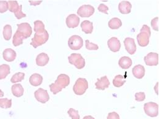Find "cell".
I'll list each match as a JSON object with an SVG mask.
<instances>
[{
  "label": "cell",
  "instance_id": "6da1fadb",
  "mask_svg": "<svg viewBox=\"0 0 159 119\" xmlns=\"http://www.w3.org/2000/svg\"><path fill=\"white\" fill-rule=\"evenodd\" d=\"M70 83L69 77L64 74H61L58 76L55 82L49 85V88L51 91L56 95L62 91L63 88L67 87Z\"/></svg>",
  "mask_w": 159,
  "mask_h": 119
},
{
  "label": "cell",
  "instance_id": "7a4b0ae2",
  "mask_svg": "<svg viewBox=\"0 0 159 119\" xmlns=\"http://www.w3.org/2000/svg\"><path fill=\"white\" fill-rule=\"evenodd\" d=\"M151 35L150 28L148 25H144L140 30V33L137 35L138 45L141 47H146L148 45Z\"/></svg>",
  "mask_w": 159,
  "mask_h": 119
},
{
  "label": "cell",
  "instance_id": "3957f363",
  "mask_svg": "<svg viewBox=\"0 0 159 119\" xmlns=\"http://www.w3.org/2000/svg\"><path fill=\"white\" fill-rule=\"evenodd\" d=\"M49 40L48 32L44 30L43 32L35 33L34 37L32 39L30 45L34 48H37L38 47L44 44Z\"/></svg>",
  "mask_w": 159,
  "mask_h": 119
},
{
  "label": "cell",
  "instance_id": "277c9868",
  "mask_svg": "<svg viewBox=\"0 0 159 119\" xmlns=\"http://www.w3.org/2000/svg\"><path fill=\"white\" fill-rule=\"evenodd\" d=\"M17 30L15 33L22 39L29 38L32 33V28L29 23H22L17 24Z\"/></svg>",
  "mask_w": 159,
  "mask_h": 119
},
{
  "label": "cell",
  "instance_id": "5b68a950",
  "mask_svg": "<svg viewBox=\"0 0 159 119\" xmlns=\"http://www.w3.org/2000/svg\"><path fill=\"white\" fill-rule=\"evenodd\" d=\"M88 88V82L84 78H79L73 87V90L77 95H83Z\"/></svg>",
  "mask_w": 159,
  "mask_h": 119
},
{
  "label": "cell",
  "instance_id": "8992f818",
  "mask_svg": "<svg viewBox=\"0 0 159 119\" xmlns=\"http://www.w3.org/2000/svg\"><path fill=\"white\" fill-rule=\"evenodd\" d=\"M69 63L74 65L77 69L81 70L85 66V60L80 53H72L69 57Z\"/></svg>",
  "mask_w": 159,
  "mask_h": 119
},
{
  "label": "cell",
  "instance_id": "52a82bcc",
  "mask_svg": "<svg viewBox=\"0 0 159 119\" xmlns=\"http://www.w3.org/2000/svg\"><path fill=\"white\" fill-rule=\"evenodd\" d=\"M145 113L149 117H156L159 115V105L153 102L146 103L144 105Z\"/></svg>",
  "mask_w": 159,
  "mask_h": 119
},
{
  "label": "cell",
  "instance_id": "ba28073f",
  "mask_svg": "<svg viewBox=\"0 0 159 119\" xmlns=\"http://www.w3.org/2000/svg\"><path fill=\"white\" fill-rule=\"evenodd\" d=\"M68 45L71 50H78L83 45V40L78 35L72 36L68 40Z\"/></svg>",
  "mask_w": 159,
  "mask_h": 119
},
{
  "label": "cell",
  "instance_id": "9c48e42d",
  "mask_svg": "<svg viewBox=\"0 0 159 119\" xmlns=\"http://www.w3.org/2000/svg\"><path fill=\"white\" fill-rule=\"evenodd\" d=\"M95 10L91 5H83L77 11L78 15L81 17H89L94 14Z\"/></svg>",
  "mask_w": 159,
  "mask_h": 119
},
{
  "label": "cell",
  "instance_id": "30bf717a",
  "mask_svg": "<svg viewBox=\"0 0 159 119\" xmlns=\"http://www.w3.org/2000/svg\"><path fill=\"white\" fill-rule=\"evenodd\" d=\"M35 97L36 100L41 103H46L49 100V95L48 93V91L44 90L42 88H40L39 89L37 90L35 93Z\"/></svg>",
  "mask_w": 159,
  "mask_h": 119
},
{
  "label": "cell",
  "instance_id": "8fae6325",
  "mask_svg": "<svg viewBox=\"0 0 159 119\" xmlns=\"http://www.w3.org/2000/svg\"><path fill=\"white\" fill-rule=\"evenodd\" d=\"M144 60L148 66H157L159 64V54L154 52H151L144 57Z\"/></svg>",
  "mask_w": 159,
  "mask_h": 119
},
{
  "label": "cell",
  "instance_id": "7c38bea8",
  "mask_svg": "<svg viewBox=\"0 0 159 119\" xmlns=\"http://www.w3.org/2000/svg\"><path fill=\"white\" fill-rule=\"evenodd\" d=\"M123 42L126 50L130 55H133L136 51V45L134 39L131 38H126L124 40Z\"/></svg>",
  "mask_w": 159,
  "mask_h": 119
},
{
  "label": "cell",
  "instance_id": "4fadbf2b",
  "mask_svg": "<svg viewBox=\"0 0 159 119\" xmlns=\"http://www.w3.org/2000/svg\"><path fill=\"white\" fill-rule=\"evenodd\" d=\"M79 17L75 14H70L66 19V24L69 28H76L79 26Z\"/></svg>",
  "mask_w": 159,
  "mask_h": 119
},
{
  "label": "cell",
  "instance_id": "5bb4252c",
  "mask_svg": "<svg viewBox=\"0 0 159 119\" xmlns=\"http://www.w3.org/2000/svg\"><path fill=\"white\" fill-rule=\"evenodd\" d=\"M107 45L109 49L114 52H119L121 48V43L119 40L116 37L111 38L107 41Z\"/></svg>",
  "mask_w": 159,
  "mask_h": 119
},
{
  "label": "cell",
  "instance_id": "9a60e30c",
  "mask_svg": "<svg viewBox=\"0 0 159 119\" xmlns=\"http://www.w3.org/2000/svg\"><path fill=\"white\" fill-rule=\"evenodd\" d=\"M96 89L99 90H104L109 88L110 85V82L106 76L102 77L100 79H98V81L95 83Z\"/></svg>",
  "mask_w": 159,
  "mask_h": 119
},
{
  "label": "cell",
  "instance_id": "2e32d148",
  "mask_svg": "<svg viewBox=\"0 0 159 119\" xmlns=\"http://www.w3.org/2000/svg\"><path fill=\"white\" fill-rule=\"evenodd\" d=\"M132 8L131 4L127 1H122L119 4L120 12L123 14H128L131 12Z\"/></svg>",
  "mask_w": 159,
  "mask_h": 119
},
{
  "label": "cell",
  "instance_id": "e0dca14e",
  "mask_svg": "<svg viewBox=\"0 0 159 119\" xmlns=\"http://www.w3.org/2000/svg\"><path fill=\"white\" fill-rule=\"evenodd\" d=\"M3 58L8 62H11L15 60L16 58V52L12 49H6L2 53Z\"/></svg>",
  "mask_w": 159,
  "mask_h": 119
},
{
  "label": "cell",
  "instance_id": "ac0fdd59",
  "mask_svg": "<svg viewBox=\"0 0 159 119\" xmlns=\"http://www.w3.org/2000/svg\"><path fill=\"white\" fill-rule=\"evenodd\" d=\"M132 73L136 78L141 79L145 75V68L143 65H136L132 70Z\"/></svg>",
  "mask_w": 159,
  "mask_h": 119
},
{
  "label": "cell",
  "instance_id": "d6986e66",
  "mask_svg": "<svg viewBox=\"0 0 159 119\" xmlns=\"http://www.w3.org/2000/svg\"><path fill=\"white\" fill-rule=\"evenodd\" d=\"M49 61L48 55L45 53H41L36 58V63L39 66H44Z\"/></svg>",
  "mask_w": 159,
  "mask_h": 119
},
{
  "label": "cell",
  "instance_id": "ffe728a7",
  "mask_svg": "<svg viewBox=\"0 0 159 119\" xmlns=\"http://www.w3.org/2000/svg\"><path fill=\"white\" fill-rule=\"evenodd\" d=\"M11 91L14 96L17 98H19L24 95V89L21 84L17 83V84H14L12 86Z\"/></svg>",
  "mask_w": 159,
  "mask_h": 119
},
{
  "label": "cell",
  "instance_id": "44dd1931",
  "mask_svg": "<svg viewBox=\"0 0 159 119\" xmlns=\"http://www.w3.org/2000/svg\"><path fill=\"white\" fill-rule=\"evenodd\" d=\"M119 65L122 69L127 70L131 66L132 60L128 57H123L119 61Z\"/></svg>",
  "mask_w": 159,
  "mask_h": 119
},
{
  "label": "cell",
  "instance_id": "7402d4cb",
  "mask_svg": "<svg viewBox=\"0 0 159 119\" xmlns=\"http://www.w3.org/2000/svg\"><path fill=\"white\" fill-rule=\"evenodd\" d=\"M43 80V78L41 75H40L39 74H37V73H35V74H33L30 77L29 82H30V83L32 86L37 87L42 83Z\"/></svg>",
  "mask_w": 159,
  "mask_h": 119
},
{
  "label": "cell",
  "instance_id": "603a6c76",
  "mask_svg": "<svg viewBox=\"0 0 159 119\" xmlns=\"http://www.w3.org/2000/svg\"><path fill=\"white\" fill-rule=\"evenodd\" d=\"M81 28L82 31L86 34H91L93 31V22L88 20H84L81 23Z\"/></svg>",
  "mask_w": 159,
  "mask_h": 119
},
{
  "label": "cell",
  "instance_id": "cb8c5ba5",
  "mask_svg": "<svg viewBox=\"0 0 159 119\" xmlns=\"http://www.w3.org/2000/svg\"><path fill=\"white\" fill-rule=\"evenodd\" d=\"M11 73L10 66L6 64L0 65V80L5 79Z\"/></svg>",
  "mask_w": 159,
  "mask_h": 119
},
{
  "label": "cell",
  "instance_id": "d4e9b609",
  "mask_svg": "<svg viewBox=\"0 0 159 119\" xmlns=\"http://www.w3.org/2000/svg\"><path fill=\"white\" fill-rule=\"evenodd\" d=\"M108 25H109V27L112 30H117L121 27L122 22L120 19L115 17L112 19L109 22Z\"/></svg>",
  "mask_w": 159,
  "mask_h": 119
},
{
  "label": "cell",
  "instance_id": "484cf974",
  "mask_svg": "<svg viewBox=\"0 0 159 119\" xmlns=\"http://www.w3.org/2000/svg\"><path fill=\"white\" fill-rule=\"evenodd\" d=\"M7 2L9 6V11L11 12H13L14 14L17 12L20 8V5H19L17 1H8Z\"/></svg>",
  "mask_w": 159,
  "mask_h": 119
},
{
  "label": "cell",
  "instance_id": "4316f807",
  "mask_svg": "<svg viewBox=\"0 0 159 119\" xmlns=\"http://www.w3.org/2000/svg\"><path fill=\"white\" fill-rule=\"evenodd\" d=\"M12 27L10 25H6L3 28V37L6 40H9L12 36Z\"/></svg>",
  "mask_w": 159,
  "mask_h": 119
},
{
  "label": "cell",
  "instance_id": "83f0119b",
  "mask_svg": "<svg viewBox=\"0 0 159 119\" xmlns=\"http://www.w3.org/2000/svg\"><path fill=\"white\" fill-rule=\"evenodd\" d=\"M126 82L125 78L121 75L116 76L113 80V84L116 87H120Z\"/></svg>",
  "mask_w": 159,
  "mask_h": 119
},
{
  "label": "cell",
  "instance_id": "f1b7e54d",
  "mask_svg": "<svg viewBox=\"0 0 159 119\" xmlns=\"http://www.w3.org/2000/svg\"><path fill=\"white\" fill-rule=\"evenodd\" d=\"M12 106V100L7 98L0 99V108L2 109H9Z\"/></svg>",
  "mask_w": 159,
  "mask_h": 119
},
{
  "label": "cell",
  "instance_id": "f546056e",
  "mask_svg": "<svg viewBox=\"0 0 159 119\" xmlns=\"http://www.w3.org/2000/svg\"><path fill=\"white\" fill-rule=\"evenodd\" d=\"M25 77V74L23 73H17L13 75V76L11 78V82L12 83H16V82H21L22 81Z\"/></svg>",
  "mask_w": 159,
  "mask_h": 119
},
{
  "label": "cell",
  "instance_id": "4dcf8cb0",
  "mask_svg": "<svg viewBox=\"0 0 159 119\" xmlns=\"http://www.w3.org/2000/svg\"><path fill=\"white\" fill-rule=\"evenodd\" d=\"M45 26L43 22L41 20H36L34 22V30L35 33L43 32L45 28Z\"/></svg>",
  "mask_w": 159,
  "mask_h": 119
},
{
  "label": "cell",
  "instance_id": "1f68e13d",
  "mask_svg": "<svg viewBox=\"0 0 159 119\" xmlns=\"http://www.w3.org/2000/svg\"><path fill=\"white\" fill-rule=\"evenodd\" d=\"M67 113H68L69 116L72 118V119H80V118L79 114V111L73 108L69 109Z\"/></svg>",
  "mask_w": 159,
  "mask_h": 119
},
{
  "label": "cell",
  "instance_id": "d6a6232c",
  "mask_svg": "<svg viewBox=\"0 0 159 119\" xmlns=\"http://www.w3.org/2000/svg\"><path fill=\"white\" fill-rule=\"evenodd\" d=\"M86 48L89 50H97L99 47L97 44L89 42V40H86Z\"/></svg>",
  "mask_w": 159,
  "mask_h": 119
},
{
  "label": "cell",
  "instance_id": "836d02e7",
  "mask_svg": "<svg viewBox=\"0 0 159 119\" xmlns=\"http://www.w3.org/2000/svg\"><path fill=\"white\" fill-rule=\"evenodd\" d=\"M8 9V2L6 1H0V13L6 12Z\"/></svg>",
  "mask_w": 159,
  "mask_h": 119
},
{
  "label": "cell",
  "instance_id": "e575fe53",
  "mask_svg": "<svg viewBox=\"0 0 159 119\" xmlns=\"http://www.w3.org/2000/svg\"><path fill=\"white\" fill-rule=\"evenodd\" d=\"M146 98V95L144 92H138L135 94V100L136 101H143Z\"/></svg>",
  "mask_w": 159,
  "mask_h": 119
},
{
  "label": "cell",
  "instance_id": "d590c367",
  "mask_svg": "<svg viewBox=\"0 0 159 119\" xmlns=\"http://www.w3.org/2000/svg\"><path fill=\"white\" fill-rule=\"evenodd\" d=\"M159 17H156L153 19L151 21V26L153 30L159 32Z\"/></svg>",
  "mask_w": 159,
  "mask_h": 119
},
{
  "label": "cell",
  "instance_id": "8d00e7d4",
  "mask_svg": "<svg viewBox=\"0 0 159 119\" xmlns=\"http://www.w3.org/2000/svg\"><path fill=\"white\" fill-rule=\"evenodd\" d=\"M98 11L102 13H104V14H108V10H109V7L104 4H100L99 6H98Z\"/></svg>",
  "mask_w": 159,
  "mask_h": 119
},
{
  "label": "cell",
  "instance_id": "74e56055",
  "mask_svg": "<svg viewBox=\"0 0 159 119\" xmlns=\"http://www.w3.org/2000/svg\"><path fill=\"white\" fill-rule=\"evenodd\" d=\"M22 9V6L20 5V9L19 10V11H18L17 12H16V14H14L16 17L17 19H19V20L26 17V14H24V13H23Z\"/></svg>",
  "mask_w": 159,
  "mask_h": 119
},
{
  "label": "cell",
  "instance_id": "f35d334b",
  "mask_svg": "<svg viewBox=\"0 0 159 119\" xmlns=\"http://www.w3.org/2000/svg\"><path fill=\"white\" fill-rule=\"evenodd\" d=\"M107 119H120L119 115L116 112L111 113L107 116Z\"/></svg>",
  "mask_w": 159,
  "mask_h": 119
},
{
  "label": "cell",
  "instance_id": "ab89813d",
  "mask_svg": "<svg viewBox=\"0 0 159 119\" xmlns=\"http://www.w3.org/2000/svg\"><path fill=\"white\" fill-rule=\"evenodd\" d=\"M30 4L32 6H37L42 2V1H29Z\"/></svg>",
  "mask_w": 159,
  "mask_h": 119
},
{
  "label": "cell",
  "instance_id": "60d3db41",
  "mask_svg": "<svg viewBox=\"0 0 159 119\" xmlns=\"http://www.w3.org/2000/svg\"><path fill=\"white\" fill-rule=\"evenodd\" d=\"M83 119H95L93 117L91 116H85L83 117Z\"/></svg>",
  "mask_w": 159,
  "mask_h": 119
},
{
  "label": "cell",
  "instance_id": "b9f144b4",
  "mask_svg": "<svg viewBox=\"0 0 159 119\" xmlns=\"http://www.w3.org/2000/svg\"><path fill=\"white\" fill-rule=\"evenodd\" d=\"M3 96H4V92L1 90H0V98L2 97Z\"/></svg>",
  "mask_w": 159,
  "mask_h": 119
}]
</instances>
